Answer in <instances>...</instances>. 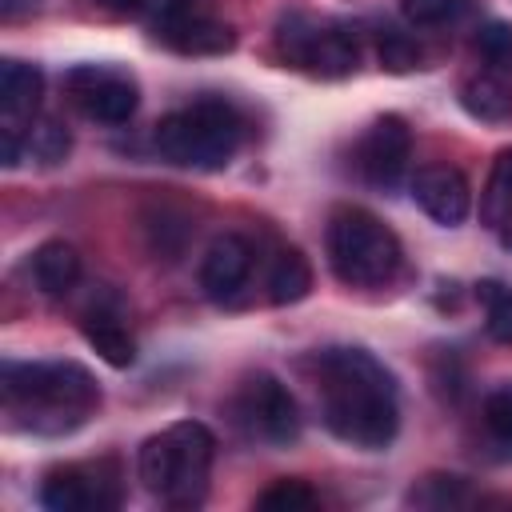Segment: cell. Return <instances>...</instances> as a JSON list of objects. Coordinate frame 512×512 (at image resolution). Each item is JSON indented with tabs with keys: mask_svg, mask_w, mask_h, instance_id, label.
Here are the masks:
<instances>
[{
	"mask_svg": "<svg viewBox=\"0 0 512 512\" xmlns=\"http://www.w3.org/2000/svg\"><path fill=\"white\" fill-rule=\"evenodd\" d=\"M160 44H168L172 52L180 56H224L236 48V32L232 24L208 16V12H188V16H176L168 24H156L152 28Z\"/></svg>",
	"mask_w": 512,
	"mask_h": 512,
	"instance_id": "13",
	"label": "cell"
},
{
	"mask_svg": "<svg viewBox=\"0 0 512 512\" xmlns=\"http://www.w3.org/2000/svg\"><path fill=\"white\" fill-rule=\"evenodd\" d=\"M324 244H328V264H332L336 280H344L352 288H376V284L392 280L400 268L396 232L380 216H372L368 208H356V204H344L332 212Z\"/></svg>",
	"mask_w": 512,
	"mask_h": 512,
	"instance_id": "5",
	"label": "cell"
},
{
	"mask_svg": "<svg viewBox=\"0 0 512 512\" xmlns=\"http://www.w3.org/2000/svg\"><path fill=\"white\" fill-rule=\"evenodd\" d=\"M476 56L496 76H512V28L508 24H484L476 32Z\"/></svg>",
	"mask_w": 512,
	"mask_h": 512,
	"instance_id": "25",
	"label": "cell"
},
{
	"mask_svg": "<svg viewBox=\"0 0 512 512\" xmlns=\"http://www.w3.org/2000/svg\"><path fill=\"white\" fill-rule=\"evenodd\" d=\"M24 152L36 160V164H60L68 152H72V132H68V124L64 120H56V116H40V120H32L28 128H24Z\"/></svg>",
	"mask_w": 512,
	"mask_h": 512,
	"instance_id": "20",
	"label": "cell"
},
{
	"mask_svg": "<svg viewBox=\"0 0 512 512\" xmlns=\"http://www.w3.org/2000/svg\"><path fill=\"white\" fill-rule=\"evenodd\" d=\"M188 12H200V0H148L144 4V16H148L152 28L156 24H168L176 16H188Z\"/></svg>",
	"mask_w": 512,
	"mask_h": 512,
	"instance_id": "28",
	"label": "cell"
},
{
	"mask_svg": "<svg viewBox=\"0 0 512 512\" xmlns=\"http://www.w3.org/2000/svg\"><path fill=\"white\" fill-rule=\"evenodd\" d=\"M480 220L500 232L504 224H512V148H500L488 172V184L480 192Z\"/></svg>",
	"mask_w": 512,
	"mask_h": 512,
	"instance_id": "19",
	"label": "cell"
},
{
	"mask_svg": "<svg viewBox=\"0 0 512 512\" xmlns=\"http://www.w3.org/2000/svg\"><path fill=\"white\" fill-rule=\"evenodd\" d=\"M408 500H412L416 508H460V504L472 500V492H468L464 476H444V472H436V476H424V480L408 492Z\"/></svg>",
	"mask_w": 512,
	"mask_h": 512,
	"instance_id": "22",
	"label": "cell"
},
{
	"mask_svg": "<svg viewBox=\"0 0 512 512\" xmlns=\"http://www.w3.org/2000/svg\"><path fill=\"white\" fill-rule=\"evenodd\" d=\"M232 420L244 428V436L264 444H292L300 436V408L292 392L268 372L240 384L232 396Z\"/></svg>",
	"mask_w": 512,
	"mask_h": 512,
	"instance_id": "7",
	"label": "cell"
},
{
	"mask_svg": "<svg viewBox=\"0 0 512 512\" xmlns=\"http://www.w3.org/2000/svg\"><path fill=\"white\" fill-rule=\"evenodd\" d=\"M0 392L8 416L40 436H64L100 408V384L92 380L88 368L72 360L4 364Z\"/></svg>",
	"mask_w": 512,
	"mask_h": 512,
	"instance_id": "2",
	"label": "cell"
},
{
	"mask_svg": "<svg viewBox=\"0 0 512 512\" xmlns=\"http://www.w3.org/2000/svg\"><path fill=\"white\" fill-rule=\"evenodd\" d=\"M40 96H44V76L36 64H24V60H4L0 64V116H4V128H28L36 120V108H40Z\"/></svg>",
	"mask_w": 512,
	"mask_h": 512,
	"instance_id": "14",
	"label": "cell"
},
{
	"mask_svg": "<svg viewBox=\"0 0 512 512\" xmlns=\"http://www.w3.org/2000/svg\"><path fill=\"white\" fill-rule=\"evenodd\" d=\"M460 108L472 120L504 124V120H512V84L496 72H476L460 84Z\"/></svg>",
	"mask_w": 512,
	"mask_h": 512,
	"instance_id": "15",
	"label": "cell"
},
{
	"mask_svg": "<svg viewBox=\"0 0 512 512\" xmlns=\"http://www.w3.org/2000/svg\"><path fill=\"white\" fill-rule=\"evenodd\" d=\"M464 12V0H400V16L416 28H436L448 24Z\"/></svg>",
	"mask_w": 512,
	"mask_h": 512,
	"instance_id": "26",
	"label": "cell"
},
{
	"mask_svg": "<svg viewBox=\"0 0 512 512\" xmlns=\"http://www.w3.org/2000/svg\"><path fill=\"white\" fill-rule=\"evenodd\" d=\"M408 156H412V132L400 116H380L364 144H360V172L368 176V184L376 188H392L400 184L404 168H408Z\"/></svg>",
	"mask_w": 512,
	"mask_h": 512,
	"instance_id": "10",
	"label": "cell"
},
{
	"mask_svg": "<svg viewBox=\"0 0 512 512\" xmlns=\"http://www.w3.org/2000/svg\"><path fill=\"white\" fill-rule=\"evenodd\" d=\"M80 332H84V340L96 348V356H100L104 364H112V368L136 364V340H132L128 328L116 324L112 316H104V312L84 316V320H80Z\"/></svg>",
	"mask_w": 512,
	"mask_h": 512,
	"instance_id": "18",
	"label": "cell"
},
{
	"mask_svg": "<svg viewBox=\"0 0 512 512\" xmlns=\"http://www.w3.org/2000/svg\"><path fill=\"white\" fill-rule=\"evenodd\" d=\"M240 140H244L240 112L216 96H204L180 112H168L152 132L160 160L180 164V168H200V172L224 168L236 156Z\"/></svg>",
	"mask_w": 512,
	"mask_h": 512,
	"instance_id": "4",
	"label": "cell"
},
{
	"mask_svg": "<svg viewBox=\"0 0 512 512\" xmlns=\"http://www.w3.org/2000/svg\"><path fill=\"white\" fill-rule=\"evenodd\" d=\"M376 56H380V68H388V72H396V76L416 72V68L424 64L420 44H416L408 32H400V28H384V32H380V40H376Z\"/></svg>",
	"mask_w": 512,
	"mask_h": 512,
	"instance_id": "23",
	"label": "cell"
},
{
	"mask_svg": "<svg viewBox=\"0 0 512 512\" xmlns=\"http://www.w3.org/2000/svg\"><path fill=\"white\" fill-rule=\"evenodd\" d=\"M64 84H68V96L76 100V108L100 124H128L140 104L136 80L116 68H104V64H80L64 76Z\"/></svg>",
	"mask_w": 512,
	"mask_h": 512,
	"instance_id": "9",
	"label": "cell"
},
{
	"mask_svg": "<svg viewBox=\"0 0 512 512\" xmlns=\"http://www.w3.org/2000/svg\"><path fill=\"white\" fill-rule=\"evenodd\" d=\"M32 280L44 296H64L80 280V252L68 240H44L32 252Z\"/></svg>",
	"mask_w": 512,
	"mask_h": 512,
	"instance_id": "16",
	"label": "cell"
},
{
	"mask_svg": "<svg viewBox=\"0 0 512 512\" xmlns=\"http://www.w3.org/2000/svg\"><path fill=\"white\" fill-rule=\"evenodd\" d=\"M412 200L444 228H456L468 208H472V188L464 180L460 168H448V164H428L412 176Z\"/></svg>",
	"mask_w": 512,
	"mask_h": 512,
	"instance_id": "12",
	"label": "cell"
},
{
	"mask_svg": "<svg viewBox=\"0 0 512 512\" xmlns=\"http://www.w3.org/2000/svg\"><path fill=\"white\" fill-rule=\"evenodd\" d=\"M496 236H500V244H504V248H508V252H512V224H504V228H500V232H496Z\"/></svg>",
	"mask_w": 512,
	"mask_h": 512,
	"instance_id": "30",
	"label": "cell"
},
{
	"mask_svg": "<svg viewBox=\"0 0 512 512\" xmlns=\"http://www.w3.org/2000/svg\"><path fill=\"white\" fill-rule=\"evenodd\" d=\"M476 300L484 304V324L488 336L500 344H512V288L500 280H480L476 284Z\"/></svg>",
	"mask_w": 512,
	"mask_h": 512,
	"instance_id": "21",
	"label": "cell"
},
{
	"mask_svg": "<svg viewBox=\"0 0 512 512\" xmlns=\"http://www.w3.org/2000/svg\"><path fill=\"white\" fill-rule=\"evenodd\" d=\"M308 292H312V264L304 260L300 248H280L268 268V300L284 308V304H300Z\"/></svg>",
	"mask_w": 512,
	"mask_h": 512,
	"instance_id": "17",
	"label": "cell"
},
{
	"mask_svg": "<svg viewBox=\"0 0 512 512\" xmlns=\"http://www.w3.org/2000/svg\"><path fill=\"white\" fill-rule=\"evenodd\" d=\"M96 4H104L108 12H124V16H144L148 0H96Z\"/></svg>",
	"mask_w": 512,
	"mask_h": 512,
	"instance_id": "29",
	"label": "cell"
},
{
	"mask_svg": "<svg viewBox=\"0 0 512 512\" xmlns=\"http://www.w3.org/2000/svg\"><path fill=\"white\" fill-rule=\"evenodd\" d=\"M248 272H252V244L236 232H224L208 244L204 260H200V288L208 300L232 304L240 296Z\"/></svg>",
	"mask_w": 512,
	"mask_h": 512,
	"instance_id": "11",
	"label": "cell"
},
{
	"mask_svg": "<svg viewBox=\"0 0 512 512\" xmlns=\"http://www.w3.org/2000/svg\"><path fill=\"white\" fill-rule=\"evenodd\" d=\"M484 428H488L500 444L512 448V384L488 392V400H484Z\"/></svg>",
	"mask_w": 512,
	"mask_h": 512,
	"instance_id": "27",
	"label": "cell"
},
{
	"mask_svg": "<svg viewBox=\"0 0 512 512\" xmlns=\"http://www.w3.org/2000/svg\"><path fill=\"white\" fill-rule=\"evenodd\" d=\"M320 408L332 436L352 448H388L400 432V404L392 372L364 348L316 352Z\"/></svg>",
	"mask_w": 512,
	"mask_h": 512,
	"instance_id": "1",
	"label": "cell"
},
{
	"mask_svg": "<svg viewBox=\"0 0 512 512\" xmlns=\"http://www.w3.org/2000/svg\"><path fill=\"white\" fill-rule=\"evenodd\" d=\"M276 48L288 64H300L316 76H348L360 64V44L356 32L340 24H320L304 12H284L276 24Z\"/></svg>",
	"mask_w": 512,
	"mask_h": 512,
	"instance_id": "6",
	"label": "cell"
},
{
	"mask_svg": "<svg viewBox=\"0 0 512 512\" xmlns=\"http://www.w3.org/2000/svg\"><path fill=\"white\" fill-rule=\"evenodd\" d=\"M216 460V436L200 420H180L160 436H148L136 460V472L152 496L168 508H196L208 492Z\"/></svg>",
	"mask_w": 512,
	"mask_h": 512,
	"instance_id": "3",
	"label": "cell"
},
{
	"mask_svg": "<svg viewBox=\"0 0 512 512\" xmlns=\"http://www.w3.org/2000/svg\"><path fill=\"white\" fill-rule=\"evenodd\" d=\"M316 504L320 496L304 480H276L256 496V508H268V512H308Z\"/></svg>",
	"mask_w": 512,
	"mask_h": 512,
	"instance_id": "24",
	"label": "cell"
},
{
	"mask_svg": "<svg viewBox=\"0 0 512 512\" xmlns=\"http://www.w3.org/2000/svg\"><path fill=\"white\" fill-rule=\"evenodd\" d=\"M120 496H124V484H120L116 456L56 468L40 488V500L52 512H108L120 504Z\"/></svg>",
	"mask_w": 512,
	"mask_h": 512,
	"instance_id": "8",
	"label": "cell"
}]
</instances>
